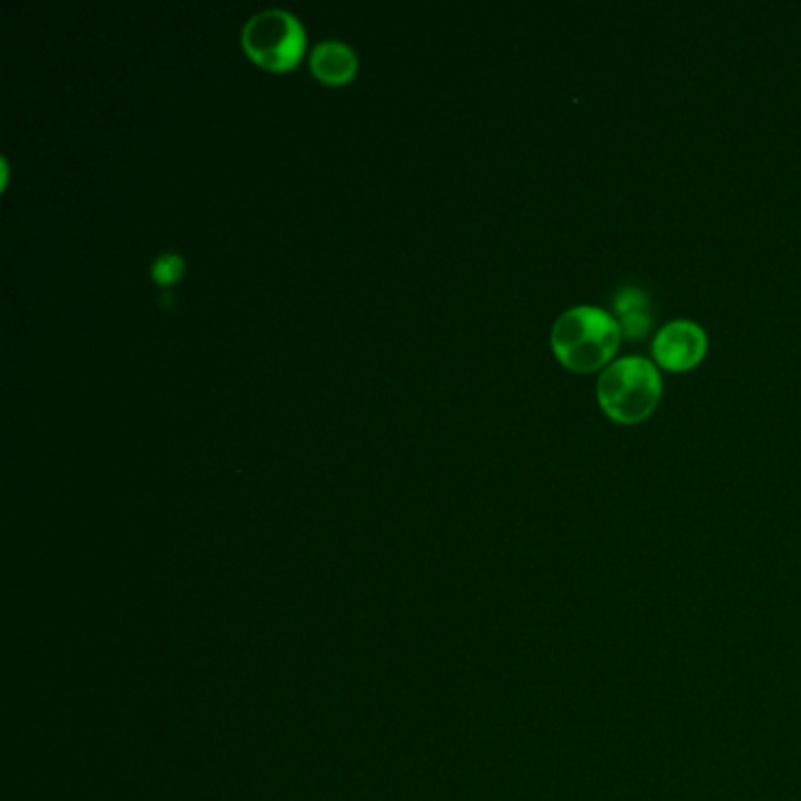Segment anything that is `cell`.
Listing matches in <instances>:
<instances>
[{
    "instance_id": "obj_1",
    "label": "cell",
    "mask_w": 801,
    "mask_h": 801,
    "mask_svg": "<svg viewBox=\"0 0 801 801\" xmlns=\"http://www.w3.org/2000/svg\"><path fill=\"white\" fill-rule=\"evenodd\" d=\"M621 325L597 306H576L555 320L550 343L555 358L576 374L609 367L621 343Z\"/></svg>"
},
{
    "instance_id": "obj_2",
    "label": "cell",
    "mask_w": 801,
    "mask_h": 801,
    "mask_svg": "<svg viewBox=\"0 0 801 801\" xmlns=\"http://www.w3.org/2000/svg\"><path fill=\"white\" fill-rule=\"evenodd\" d=\"M661 390V374L654 362L630 355L604 369L597 383V400L611 421L639 423L654 414Z\"/></svg>"
},
{
    "instance_id": "obj_3",
    "label": "cell",
    "mask_w": 801,
    "mask_h": 801,
    "mask_svg": "<svg viewBox=\"0 0 801 801\" xmlns=\"http://www.w3.org/2000/svg\"><path fill=\"white\" fill-rule=\"evenodd\" d=\"M247 57L271 73L292 71L306 50V31L299 19L285 10H264L242 29Z\"/></svg>"
},
{
    "instance_id": "obj_4",
    "label": "cell",
    "mask_w": 801,
    "mask_h": 801,
    "mask_svg": "<svg viewBox=\"0 0 801 801\" xmlns=\"http://www.w3.org/2000/svg\"><path fill=\"white\" fill-rule=\"evenodd\" d=\"M654 358L670 372L693 369L708 353V334L691 320H672L654 339Z\"/></svg>"
},
{
    "instance_id": "obj_5",
    "label": "cell",
    "mask_w": 801,
    "mask_h": 801,
    "mask_svg": "<svg viewBox=\"0 0 801 801\" xmlns=\"http://www.w3.org/2000/svg\"><path fill=\"white\" fill-rule=\"evenodd\" d=\"M358 55L353 47L339 40H325L313 50L311 71L313 76L327 85H346L358 73Z\"/></svg>"
},
{
    "instance_id": "obj_6",
    "label": "cell",
    "mask_w": 801,
    "mask_h": 801,
    "mask_svg": "<svg viewBox=\"0 0 801 801\" xmlns=\"http://www.w3.org/2000/svg\"><path fill=\"white\" fill-rule=\"evenodd\" d=\"M616 311L621 313V332L628 334L630 339H642V336L649 332L651 327V318L646 315L644 306H646V299L644 294L639 292L635 287H625L621 294L616 296Z\"/></svg>"
},
{
    "instance_id": "obj_7",
    "label": "cell",
    "mask_w": 801,
    "mask_h": 801,
    "mask_svg": "<svg viewBox=\"0 0 801 801\" xmlns=\"http://www.w3.org/2000/svg\"><path fill=\"white\" fill-rule=\"evenodd\" d=\"M184 273V261L177 254H165V257L156 259L151 268V275L156 278L158 285H174Z\"/></svg>"
}]
</instances>
